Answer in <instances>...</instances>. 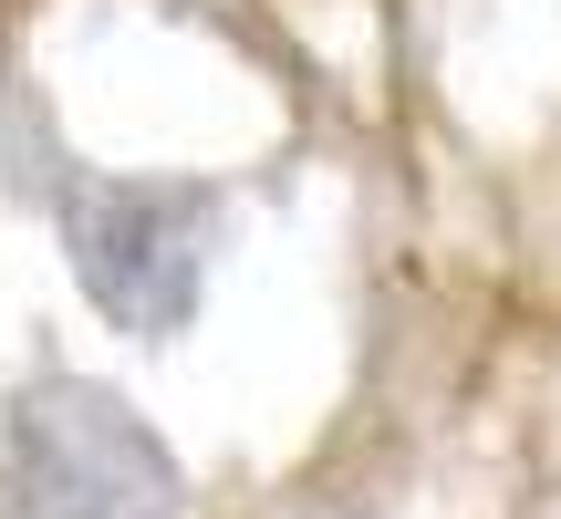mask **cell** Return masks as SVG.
Segmentation results:
<instances>
[{"instance_id":"obj_1","label":"cell","mask_w":561,"mask_h":519,"mask_svg":"<svg viewBox=\"0 0 561 519\" xmlns=\"http://www.w3.org/2000/svg\"><path fill=\"white\" fill-rule=\"evenodd\" d=\"M42 208L62 229L73 291L125 343H178L198 322L208 270H219V229H229V198L208 177H94V166H62Z\"/></svg>"},{"instance_id":"obj_2","label":"cell","mask_w":561,"mask_h":519,"mask_svg":"<svg viewBox=\"0 0 561 519\" xmlns=\"http://www.w3.org/2000/svg\"><path fill=\"white\" fill-rule=\"evenodd\" d=\"M21 519H187V468L115 384L32 374L0 416Z\"/></svg>"}]
</instances>
